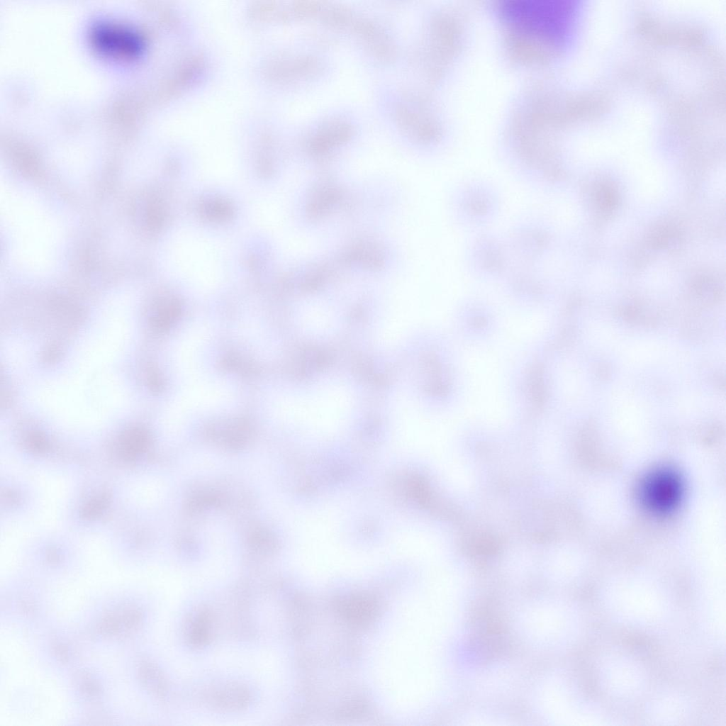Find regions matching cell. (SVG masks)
Returning <instances> with one entry per match:
<instances>
[{"instance_id":"1","label":"cell","mask_w":726,"mask_h":726,"mask_svg":"<svg viewBox=\"0 0 726 726\" xmlns=\"http://www.w3.org/2000/svg\"><path fill=\"white\" fill-rule=\"evenodd\" d=\"M91 624V634L99 640L123 641L134 635L143 620V612L133 600L119 599L106 605Z\"/></svg>"},{"instance_id":"2","label":"cell","mask_w":726,"mask_h":726,"mask_svg":"<svg viewBox=\"0 0 726 726\" xmlns=\"http://www.w3.org/2000/svg\"><path fill=\"white\" fill-rule=\"evenodd\" d=\"M683 485L678 473L670 468H659L642 480L640 498L642 505L654 513L665 514L679 505Z\"/></svg>"},{"instance_id":"3","label":"cell","mask_w":726,"mask_h":726,"mask_svg":"<svg viewBox=\"0 0 726 726\" xmlns=\"http://www.w3.org/2000/svg\"><path fill=\"white\" fill-rule=\"evenodd\" d=\"M91 38L98 50L116 57L135 56L143 47V40L137 32L116 23L96 24L91 30Z\"/></svg>"},{"instance_id":"4","label":"cell","mask_w":726,"mask_h":726,"mask_svg":"<svg viewBox=\"0 0 726 726\" xmlns=\"http://www.w3.org/2000/svg\"><path fill=\"white\" fill-rule=\"evenodd\" d=\"M250 697V693L245 686L233 682L208 689L202 698L212 708L237 711L247 707Z\"/></svg>"},{"instance_id":"5","label":"cell","mask_w":726,"mask_h":726,"mask_svg":"<svg viewBox=\"0 0 726 726\" xmlns=\"http://www.w3.org/2000/svg\"><path fill=\"white\" fill-rule=\"evenodd\" d=\"M216 616L211 608L201 605L189 618L185 628L186 640L194 647L207 645L214 635Z\"/></svg>"},{"instance_id":"6","label":"cell","mask_w":726,"mask_h":726,"mask_svg":"<svg viewBox=\"0 0 726 726\" xmlns=\"http://www.w3.org/2000/svg\"><path fill=\"white\" fill-rule=\"evenodd\" d=\"M136 675L140 686L152 696L158 699L167 696L169 691L167 679L155 663L149 659H143L138 662Z\"/></svg>"},{"instance_id":"7","label":"cell","mask_w":726,"mask_h":726,"mask_svg":"<svg viewBox=\"0 0 726 726\" xmlns=\"http://www.w3.org/2000/svg\"><path fill=\"white\" fill-rule=\"evenodd\" d=\"M353 132L352 125L345 121L333 119L325 123L315 133L312 145L319 151L346 140Z\"/></svg>"},{"instance_id":"8","label":"cell","mask_w":726,"mask_h":726,"mask_svg":"<svg viewBox=\"0 0 726 726\" xmlns=\"http://www.w3.org/2000/svg\"><path fill=\"white\" fill-rule=\"evenodd\" d=\"M322 18L325 22L333 26L343 27L350 23L351 14L345 8L333 6L325 11Z\"/></svg>"}]
</instances>
